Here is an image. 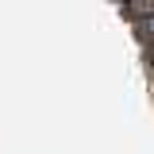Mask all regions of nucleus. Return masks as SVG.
Masks as SVG:
<instances>
[{"mask_svg": "<svg viewBox=\"0 0 154 154\" xmlns=\"http://www.w3.org/2000/svg\"><path fill=\"white\" fill-rule=\"evenodd\" d=\"M123 16L131 19V23L150 19V16H154V0H127V4H123Z\"/></svg>", "mask_w": 154, "mask_h": 154, "instance_id": "nucleus-1", "label": "nucleus"}, {"mask_svg": "<svg viewBox=\"0 0 154 154\" xmlns=\"http://www.w3.org/2000/svg\"><path fill=\"white\" fill-rule=\"evenodd\" d=\"M131 31L139 35V42H143V46H154V16H150V19H139V23H131Z\"/></svg>", "mask_w": 154, "mask_h": 154, "instance_id": "nucleus-2", "label": "nucleus"}, {"mask_svg": "<svg viewBox=\"0 0 154 154\" xmlns=\"http://www.w3.org/2000/svg\"><path fill=\"white\" fill-rule=\"evenodd\" d=\"M146 58H150V66H154V46H146Z\"/></svg>", "mask_w": 154, "mask_h": 154, "instance_id": "nucleus-3", "label": "nucleus"}, {"mask_svg": "<svg viewBox=\"0 0 154 154\" xmlns=\"http://www.w3.org/2000/svg\"><path fill=\"white\" fill-rule=\"evenodd\" d=\"M112 4H119V8H123V4H127V0H112Z\"/></svg>", "mask_w": 154, "mask_h": 154, "instance_id": "nucleus-4", "label": "nucleus"}]
</instances>
